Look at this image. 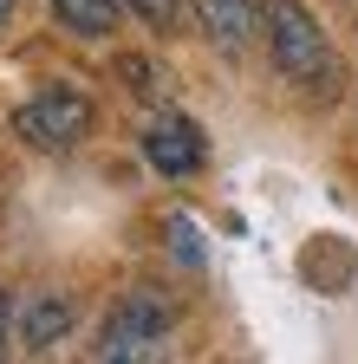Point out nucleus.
Returning a JSON list of instances; mask_svg holds the SVG:
<instances>
[{"label": "nucleus", "mask_w": 358, "mask_h": 364, "mask_svg": "<svg viewBox=\"0 0 358 364\" xmlns=\"http://www.w3.org/2000/svg\"><path fill=\"white\" fill-rule=\"evenodd\" d=\"M124 7L137 14V20H150V26H169L176 20V0H124Z\"/></svg>", "instance_id": "9d476101"}, {"label": "nucleus", "mask_w": 358, "mask_h": 364, "mask_svg": "<svg viewBox=\"0 0 358 364\" xmlns=\"http://www.w3.org/2000/svg\"><path fill=\"white\" fill-rule=\"evenodd\" d=\"M72 326H78V306H72L65 293H39V299L20 306V345H26V351H53V345H65Z\"/></svg>", "instance_id": "39448f33"}, {"label": "nucleus", "mask_w": 358, "mask_h": 364, "mask_svg": "<svg viewBox=\"0 0 358 364\" xmlns=\"http://www.w3.org/2000/svg\"><path fill=\"white\" fill-rule=\"evenodd\" d=\"M14 14H20V0H0V26H14Z\"/></svg>", "instance_id": "f8f14e48"}, {"label": "nucleus", "mask_w": 358, "mask_h": 364, "mask_svg": "<svg viewBox=\"0 0 358 364\" xmlns=\"http://www.w3.org/2000/svg\"><path fill=\"white\" fill-rule=\"evenodd\" d=\"M196 20L215 46H228V53H241V46L260 33V0H196Z\"/></svg>", "instance_id": "423d86ee"}, {"label": "nucleus", "mask_w": 358, "mask_h": 364, "mask_svg": "<svg viewBox=\"0 0 358 364\" xmlns=\"http://www.w3.org/2000/svg\"><path fill=\"white\" fill-rule=\"evenodd\" d=\"M53 20L78 39H111L117 33V0H53Z\"/></svg>", "instance_id": "0eeeda50"}, {"label": "nucleus", "mask_w": 358, "mask_h": 364, "mask_svg": "<svg viewBox=\"0 0 358 364\" xmlns=\"http://www.w3.org/2000/svg\"><path fill=\"white\" fill-rule=\"evenodd\" d=\"M7 345H14V299L0 287V364H7Z\"/></svg>", "instance_id": "9b49d317"}, {"label": "nucleus", "mask_w": 358, "mask_h": 364, "mask_svg": "<svg viewBox=\"0 0 358 364\" xmlns=\"http://www.w3.org/2000/svg\"><path fill=\"white\" fill-rule=\"evenodd\" d=\"M169 241H176V254H183L189 267H202V241H196V221H183V215H176V221H169Z\"/></svg>", "instance_id": "1a4fd4ad"}, {"label": "nucleus", "mask_w": 358, "mask_h": 364, "mask_svg": "<svg viewBox=\"0 0 358 364\" xmlns=\"http://www.w3.org/2000/svg\"><path fill=\"white\" fill-rule=\"evenodd\" d=\"M202 156H209L202 124H196V117H183V111H163V117L144 130V163H150L157 176H169V182L196 176V169H202Z\"/></svg>", "instance_id": "20e7f679"}, {"label": "nucleus", "mask_w": 358, "mask_h": 364, "mask_svg": "<svg viewBox=\"0 0 358 364\" xmlns=\"http://www.w3.org/2000/svg\"><path fill=\"white\" fill-rule=\"evenodd\" d=\"M117 78H124L130 91H137L144 105H163V98H169V85H163V72H157V65H150L144 53H117Z\"/></svg>", "instance_id": "6e6552de"}, {"label": "nucleus", "mask_w": 358, "mask_h": 364, "mask_svg": "<svg viewBox=\"0 0 358 364\" xmlns=\"http://www.w3.org/2000/svg\"><path fill=\"white\" fill-rule=\"evenodd\" d=\"M260 39L267 53H274V72L306 85V91H332L339 85V53L320 26V14L306 7V0H260Z\"/></svg>", "instance_id": "f257e3e1"}, {"label": "nucleus", "mask_w": 358, "mask_h": 364, "mask_svg": "<svg viewBox=\"0 0 358 364\" xmlns=\"http://www.w3.org/2000/svg\"><path fill=\"white\" fill-rule=\"evenodd\" d=\"M169 306L157 293H124L105 326H98V358L105 364H163L169 358Z\"/></svg>", "instance_id": "f03ea898"}, {"label": "nucleus", "mask_w": 358, "mask_h": 364, "mask_svg": "<svg viewBox=\"0 0 358 364\" xmlns=\"http://www.w3.org/2000/svg\"><path fill=\"white\" fill-rule=\"evenodd\" d=\"M92 124H98L92 98L72 91V85H46L39 98H26L14 111V136H20L26 150H72V144L92 136Z\"/></svg>", "instance_id": "7ed1b4c3"}]
</instances>
